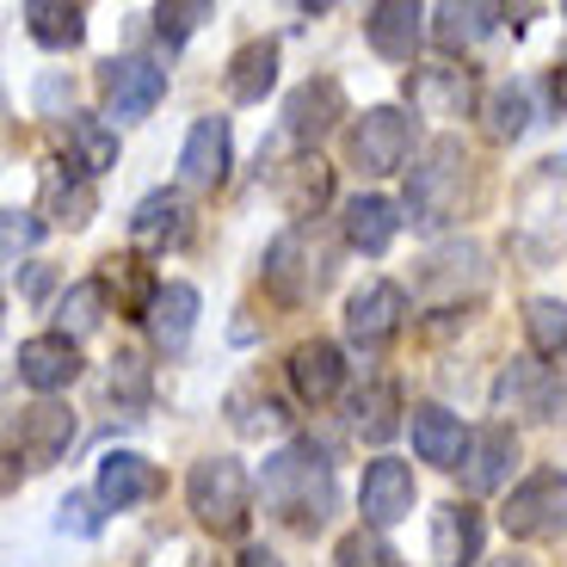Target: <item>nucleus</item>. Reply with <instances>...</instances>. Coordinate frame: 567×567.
Here are the masks:
<instances>
[{
    "label": "nucleus",
    "instance_id": "obj_35",
    "mask_svg": "<svg viewBox=\"0 0 567 567\" xmlns=\"http://www.w3.org/2000/svg\"><path fill=\"white\" fill-rule=\"evenodd\" d=\"M525 333L537 358H561L567 352V302L561 297H530L525 302Z\"/></svg>",
    "mask_w": 567,
    "mask_h": 567
},
{
    "label": "nucleus",
    "instance_id": "obj_44",
    "mask_svg": "<svg viewBox=\"0 0 567 567\" xmlns=\"http://www.w3.org/2000/svg\"><path fill=\"white\" fill-rule=\"evenodd\" d=\"M555 173H561V179H567V148H561V155H555Z\"/></svg>",
    "mask_w": 567,
    "mask_h": 567
},
{
    "label": "nucleus",
    "instance_id": "obj_16",
    "mask_svg": "<svg viewBox=\"0 0 567 567\" xmlns=\"http://www.w3.org/2000/svg\"><path fill=\"white\" fill-rule=\"evenodd\" d=\"M512 463H518V432L512 425H482L475 439H468V456H463V494H494L506 487Z\"/></svg>",
    "mask_w": 567,
    "mask_h": 567
},
{
    "label": "nucleus",
    "instance_id": "obj_28",
    "mask_svg": "<svg viewBox=\"0 0 567 567\" xmlns=\"http://www.w3.org/2000/svg\"><path fill=\"white\" fill-rule=\"evenodd\" d=\"M62 142H69V167L74 173H105V167H117V130L105 124V117H93V112H69V124H62Z\"/></svg>",
    "mask_w": 567,
    "mask_h": 567
},
{
    "label": "nucleus",
    "instance_id": "obj_38",
    "mask_svg": "<svg viewBox=\"0 0 567 567\" xmlns=\"http://www.w3.org/2000/svg\"><path fill=\"white\" fill-rule=\"evenodd\" d=\"M204 19H216L210 0H161V7H155V31H161L167 43H185L192 31L204 25Z\"/></svg>",
    "mask_w": 567,
    "mask_h": 567
},
{
    "label": "nucleus",
    "instance_id": "obj_30",
    "mask_svg": "<svg viewBox=\"0 0 567 567\" xmlns=\"http://www.w3.org/2000/svg\"><path fill=\"white\" fill-rule=\"evenodd\" d=\"M278 81V43L259 38V43H241L235 62H228V100L235 105H259Z\"/></svg>",
    "mask_w": 567,
    "mask_h": 567
},
{
    "label": "nucleus",
    "instance_id": "obj_24",
    "mask_svg": "<svg viewBox=\"0 0 567 567\" xmlns=\"http://www.w3.org/2000/svg\"><path fill=\"white\" fill-rule=\"evenodd\" d=\"M327 198H333V167L321 155H297L290 167H278V204L297 223H315L327 210Z\"/></svg>",
    "mask_w": 567,
    "mask_h": 567
},
{
    "label": "nucleus",
    "instance_id": "obj_18",
    "mask_svg": "<svg viewBox=\"0 0 567 567\" xmlns=\"http://www.w3.org/2000/svg\"><path fill=\"white\" fill-rule=\"evenodd\" d=\"M290 389H297L309 408H327V401L346 389V352L333 340H302L290 352Z\"/></svg>",
    "mask_w": 567,
    "mask_h": 567
},
{
    "label": "nucleus",
    "instance_id": "obj_8",
    "mask_svg": "<svg viewBox=\"0 0 567 567\" xmlns=\"http://www.w3.org/2000/svg\"><path fill=\"white\" fill-rule=\"evenodd\" d=\"M401 321H408V297H401V284L389 278H364L346 297V333H352L358 346H389L401 333Z\"/></svg>",
    "mask_w": 567,
    "mask_h": 567
},
{
    "label": "nucleus",
    "instance_id": "obj_27",
    "mask_svg": "<svg viewBox=\"0 0 567 567\" xmlns=\"http://www.w3.org/2000/svg\"><path fill=\"white\" fill-rule=\"evenodd\" d=\"M192 327H198V290L192 284H161L155 309H148V333H155L161 352H185L192 346Z\"/></svg>",
    "mask_w": 567,
    "mask_h": 567
},
{
    "label": "nucleus",
    "instance_id": "obj_22",
    "mask_svg": "<svg viewBox=\"0 0 567 567\" xmlns=\"http://www.w3.org/2000/svg\"><path fill=\"white\" fill-rule=\"evenodd\" d=\"M185 228H192V210L179 192H148L130 216V241H136V254H167L185 241Z\"/></svg>",
    "mask_w": 567,
    "mask_h": 567
},
{
    "label": "nucleus",
    "instance_id": "obj_10",
    "mask_svg": "<svg viewBox=\"0 0 567 567\" xmlns=\"http://www.w3.org/2000/svg\"><path fill=\"white\" fill-rule=\"evenodd\" d=\"M74 444V413L62 401H38V408H19L13 420V463L25 468H50L62 463V451Z\"/></svg>",
    "mask_w": 567,
    "mask_h": 567
},
{
    "label": "nucleus",
    "instance_id": "obj_19",
    "mask_svg": "<svg viewBox=\"0 0 567 567\" xmlns=\"http://www.w3.org/2000/svg\"><path fill=\"white\" fill-rule=\"evenodd\" d=\"M401 210L408 204H395V198H383V192H358L352 204H346V216H340V228H346V247H358V254H389V241L401 235Z\"/></svg>",
    "mask_w": 567,
    "mask_h": 567
},
{
    "label": "nucleus",
    "instance_id": "obj_11",
    "mask_svg": "<svg viewBox=\"0 0 567 567\" xmlns=\"http://www.w3.org/2000/svg\"><path fill=\"white\" fill-rule=\"evenodd\" d=\"M555 401H561V383H555V370L543 364L537 352L512 358V364L499 370V383H494V408L499 413H518V420H549Z\"/></svg>",
    "mask_w": 567,
    "mask_h": 567
},
{
    "label": "nucleus",
    "instance_id": "obj_26",
    "mask_svg": "<svg viewBox=\"0 0 567 567\" xmlns=\"http://www.w3.org/2000/svg\"><path fill=\"white\" fill-rule=\"evenodd\" d=\"M499 19H506V7H487V0H444L439 13H432V43L451 50V56L456 50H475Z\"/></svg>",
    "mask_w": 567,
    "mask_h": 567
},
{
    "label": "nucleus",
    "instance_id": "obj_23",
    "mask_svg": "<svg viewBox=\"0 0 567 567\" xmlns=\"http://www.w3.org/2000/svg\"><path fill=\"white\" fill-rule=\"evenodd\" d=\"M223 173H228V117H198L179 148V179L192 192H210V185H223Z\"/></svg>",
    "mask_w": 567,
    "mask_h": 567
},
{
    "label": "nucleus",
    "instance_id": "obj_45",
    "mask_svg": "<svg viewBox=\"0 0 567 567\" xmlns=\"http://www.w3.org/2000/svg\"><path fill=\"white\" fill-rule=\"evenodd\" d=\"M494 567H530V561H518V555H506V561H494Z\"/></svg>",
    "mask_w": 567,
    "mask_h": 567
},
{
    "label": "nucleus",
    "instance_id": "obj_40",
    "mask_svg": "<svg viewBox=\"0 0 567 567\" xmlns=\"http://www.w3.org/2000/svg\"><path fill=\"white\" fill-rule=\"evenodd\" d=\"M100 506H105L100 494H69L56 506V530H62V537H100V525H105Z\"/></svg>",
    "mask_w": 567,
    "mask_h": 567
},
{
    "label": "nucleus",
    "instance_id": "obj_14",
    "mask_svg": "<svg viewBox=\"0 0 567 567\" xmlns=\"http://www.w3.org/2000/svg\"><path fill=\"white\" fill-rule=\"evenodd\" d=\"M93 494L105 499V512H130V506H148L161 494V468L148 463L142 451H105L100 456V482Z\"/></svg>",
    "mask_w": 567,
    "mask_h": 567
},
{
    "label": "nucleus",
    "instance_id": "obj_7",
    "mask_svg": "<svg viewBox=\"0 0 567 567\" xmlns=\"http://www.w3.org/2000/svg\"><path fill=\"white\" fill-rule=\"evenodd\" d=\"M100 86H105V105H112L117 124L130 117H148L161 100H167V69L148 56H112L100 69Z\"/></svg>",
    "mask_w": 567,
    "mask_h": 567
},
{
    "label": "nucleus",
    "instance_id": "obj_9",
    "mask_svg": "<svg viewBox=\"0 0 567 567\" xmlns=\"http://www.w3.org/2000/svg\"><path fill=\"white\" fill-rule=\"evenodd\" d=\"M413 499H420V487H413V468L401 463V456H377V463H364V482H358V512H364L370 530L401 525V518L413 512Z\"/></svg>",
    "mask_w": 567,
    "mask_h": 567
},
{
    "label": "nucleus",
    "instance_id": "obj_2",
    "mask_svg": "<svg viewBox=\"0 0 567 567\" xmlns=\"http://www.w3.org/2000/svg\"><path fill=\"white\" fill-rule=\"evenodd\" d=\"M468 179H475V167H468V148L456 136H439L432 148L420 155V167H413L408 179V216L413 228H444L456 223V216L468 210Z\"/></svg>",
    "mask_w": 567,
    "mask_h": 567
},
{
    "label": "nucleus",
    "instance_id": "obj_31",
    "mask_svg": "<svg viewBox=\"0 0 567 567\" xmlns=\"http://www.w3.org/2000/svg\"><path fill=\"white\" fill-rule=\"evenodd\" d=\"M19 19L43 50H69V43L86 38V7H74V0H25Z\"/></svg>",
    "mask_w": 567,
    "mask_h": 567
},
{
    "label": "nucleus",
    "instance_id": "obj_46",
    "mask_svg": "<svg viewBox=\"0 0 567 567\" xmlns=\"http://www.w3.org/2000/svg\"><path fill=\"white\" fill-rule=\"evenodd\" d=\"M192 567H216V561H192Z\"/></svg>",
    "mask_w": 567,
    "mask_h": 567
},
{
    "label": "nucleus",
    "instance_id": "obj_32",
    "mask_svg": "<svg viewBox=\"0 0 567 567\" xmlns=\"http://www.w3.org/2000/svg\"><path fill=\"white\" fill-rule=\"evenodd\" d=\"M352 425L364 432L370 444H389L401 432V395H395V383H370V389H358L352 395Z\"/></svg>",
    "mask_w": 567,
    "mask_h": 567
},
{
    "label": "nucleus",
    "instance_id": "obj_13",
    "mask_svg": "<svg viewBox=\"0 0 567 567\" xmlns=\"http://www.w3.org/2000/svg\"><path fill=\"white\" fill-rule=\"evenodd\" d=\"M13 370H19V383H31L50 401L56 389H69L74 377H81V352H74L69 333H31V340H19Z\"/></svg>",
    "mask_w": 567,
    "mask_h": 567
},
{
    "label": "nucleus",
    "instance_id": "obj_29",
    "mask_svg": "<svg viewBox=\"0 0 567 567\" xmlns=\"http://www.w3.org/2000/svg\"><path fill=\"white\" fill-rule=\"evenodd\" d=\"M93 210H100V198H93V179L86 173H69V167L43 173V216L56 228H86Z\"/></svg>",
    "mask_w": 567,
    "mask_h": 567
},
{
    "label": "nucleus",
    "instance_id": "obj_25",
    "mask_svg": "<svg viewBox=\"0 0 567 567\" xmlns=\"http://www.w3.org/2000/svg\"><path fill=\"white\" fill-rule=\"evenodd\" d=\"M100 284H105V297H117V315H130V321H148V309L161 297V284H155V271L142 266V254L100 259Z\"/></svg>",
    "mask_w": 567,
    "mask_h": 567
},
{
    "label": "nucleus",
    "instance_id": "obj_15",
    "mask_svg": "<svg viewBox=\"0 0 567 567\" xmlns=\"http://www.w3.org/2000/svg\"><path fill=\"white\" fill-rule=\"evenodd\" d=\"M364 38L377 56L413 62V50L425 38V7H413V0H377V7H364Z\"/></svg>",
    "mask_w": 567,
    "mask_h": 567
},
{
    "label": "nucleus",
    "instance_id": "obj_36",
    "mask_svg": "<svg viewBox=\"0 0 567 567\" xmlns=\"http://www.w3.org/2000/svg\"><path fill=\"white\" fill-rule=\"evenodd\" d=\"M333 567H401V555L364 525V530H346V537H340V549H333Z\"/></svg>",
    "mask_w": 567,
    "mask_h": 567
},
{
    "label": "nucleus",
    "instance_id": "obj_42",
    "mask_svg": "<svg viewBox=\"0 0 567 567\" xmlns=\"http://www.w3.org/2000/svg\"><path fill=\"white\" fill-rule=\"evenodd\" d=\"M549 86H555V105H561V112H567V56H561V62H555V74H549Z\"/></svg>",
    "mask_w": 567,
    "mask_h": 567
},
{
    "label": "nucleus",
    "instance_id": "obj_3",
    "mask_svg": "<svg viewBox=\"0 0 567 567\" xmlns=\"http://www.w3.org/2000/svg\"><path fill=\"white\" fill-rule=\"evenodd\" d=\"M185 506L198 512V525L216 537H241L247 512H254V487H247V468L235 456H204L185 475Z\"/></svg>",
    "mask_w": 567,
    "mask_h": 567
},
{
    "label": "nucleus",
    "instance_id": "obj_34",
    "mask_svg": "<svg viewBox=\"0 0 567 567\" xmlns=\"http://www.w3.org/2000/svg\"><path fill=\"white\" fill-rule=\"evenodd\" d=\"M482 117H487V136L494 142H512L530 130V93L518 81H499L494 93L482 100Z\"/></svg>",
    "mask_w": 567,
    "mask_h": 567
},
{
    "label": "nucleus",
    "instance_id": "obj_1",
    "mask_svg": "<svg viewBox=\"0 0 567 567\" xmlns=\"http://www.w3.org/2000/svg\"><path fill=\"white\" fill-rule=\"evenodd\" d=\"M259 494H266L271 518H284L290 530H321L333 512V463H327V451H315V439L284 444L266 456Z\"/></svg>",
    "mask_w": 567,
    "mask_h": 567
},
{
    "label": "nucleus",
    "instance_id": "obj_39",
    "mask_svg": "<svg viewBox=\"0 0 567 567\" xmlns=\"http://www.w3.org/2000/svg\"><path fill=\"white\" fill-rule=\"evenodd\" d=\"M228 408H235V432H241V439H266V432L284 425V408L271 395H254V389H241Z\"/></svg>",
    "mask_w": 567,
    "mask_h": 567
},
{
    "label": "nucleus",
    "instance_id": "obj_4",
    "mask_svg": "<svg viewBox=\"0 0 567 567\" xmlns=\"http://www.w3.org/2000/svg\"><path fill=\"white\" fill-rule=\"evenodd\" d=\"M327 259H333V247L315 235V223H290L278 241L266 247V290L278 302H290V309H302V302L321 297L327 271H333Z\"/></svg>",
    "mask_w": 567,
    "mask_h": 567
},
{
    "label": "nucleus",
    "instance_id": "obj_6",
    "mask_svg": "<svg viewBox=\"0 0 567 567\" xmlns=\"http://www.w3.org/2000/svg\"><path fill=\"white\" fill-rule=\"evenodd\" d=\"M567 525V475L561 468H530L525 482L506 494L499 506V530L512 543H543Z\"/></svg>",
    "mask_w": 567,
    "mask_h": 567
},
{
    "label": "nucleus",
    "instance_id": "obj_37",
    "mask_svg": "<svg viewBox=\"0 0 567 567\" xmlns=\"http://www.w3.org/2000/svg\"><path fill=\"white\" fill-rule=\"evenodd\" d=\"M105 395L124 401V408H148V364H142V352H117V358H112Z\"/></svg>",
    "mask_w": 567,
    "mask_h": 567
},
{
    "label": "nucleus",
    "instance_id": "obj_12",
    "mask_svg": "<svg viewBox=\"0 0 567 567\" xmlns=\"http://www.w3.org/2000/svg\"><path fill=\"white\" fill-rule=\"evenodd\" d=\"M340 117H346V86L333 81V74H315V81H302L297 93L284 100V136L297 142V148H315Z\"/></svg>",
    "mask_w": 567,
    "mask_h": 567
},
{
    "label": "nucleus",
    "instance_id": "obj_17",
    "mask_svg": "<svg viewBox=\"0 0 567 567\" xmlns=\"http://www.w3.org/2000/svg\"><path fill=\"white\" fill-rule=\"evenodd\" d=\"M408 432H413V451H420V463H432V468H463L468 432H463V420H456L451 408H439V401H420V408H413V420H408Z\"/></svg>",
    "mask_w": 567,
    "mask_h": 567
},
{
    "label": "nucleus",
    "instance_id": "obj_43",
    "mask_svg": "<svg viewBox=\"0 0 567 567\" xmlns=\"http://www.w3.org/2000/svg\"><path fill=\"white\" fill-rule=\"evenodd\" d=\"M241 567H284V561H278L271 549H247V555H241Z\"/></svg>",
    "mask_w": 567,
    "mask_h": 567
},
{
    "label": "nucleus",
    "instance_id": "obj_33",
    "mask_svg": "<svg viewBox=\"0 0 567 567\" xmlns=\"http://www.w3.org/2000/svg\"><path fill=\"white\" fill-rule=\"evenodd\" d=\"M105 284L100 278H81V284H69L62 290V302H56V333H69V340H86L93 327L105 321Z\"/></svg>",
    "mask_w": 567,
    "mask_h": 567
},
{
    "label": "nucleus",
    "instance_id": "obj_21",
    "mask_svg": "<svg viewBox=\"0 0 567 567\" xmlns=\"http://www.w3.org/2000/svg\"><path fill=\"white\" fill-rule=\"evenodd\" d=\"M408 100L420 117H463L475 105V74L468 69H413L408 74Z\"/></svg>",
    "mask_w": 567,
    "mask_h": 567
},
{
    "label": "nucleus",
    "instance_id": "obj_41",
    "mask_svg": "<svg viewBox=\"0 0 567 567\" xmlns=\"http://www.w3.org/2000/svg\"><path fill=\"white\" fill-rule=\"evenodd\" d=\"M38 235H43V223L31 210H7V216H0V259H7V266H19V254H25Z\"/></svg>",
    "mask_w": 567,
    "mask_h": 567
},
{
    "label": "nucleus",
    "instance_id": "obj_5",
    "mask_svg": "<svg viewBox=\"0 0 567 567\" xmlns=\"http://www.w3.org/2000/svg\"><path fill=\"white\" fill-rule=\"evenodd\" d=\"M413 155V117L401 105H370L352 130H346V161H352L364 179H389L401 173Z\"/></svg>",
    "mask_w": 567,
    "mask_h": 567
},
{
    "label": "nucleus",
    "instance_id": "obj_20",
    "mask_svg": "<svg viewBox=\"0 0 567 567\" xmlns=\"http://www.w3.org/2000/svg\"><path fill=\"white\" fill-rule=\"evenodd\" d=\"M432 561L439 567H475L482 561V512L468 499H444L432 512Z\"/></svg>",
    "mask_w": 567,
    "mask_h": 567
}]
</instances>
